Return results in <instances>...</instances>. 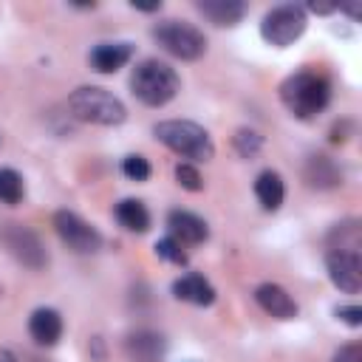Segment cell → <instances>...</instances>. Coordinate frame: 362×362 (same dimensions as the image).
I'll use <instances>...</instances> for the list:
<instances>
[{"mask_svg": "<svg viewBox=\"0 0 362 362\" xmlns=\"http://www.w3.org/2000/svg\"><path fill=\"white\" fill-rule=\"evenodd\" d=\"M280 102L286 110L297 119H311L322 113L331 102V85L317 71H297L283 79L280 85Z\"/></svg>", "mask_w": 362, "mask_h": 362, "instance_id": "1", "label": "cell"}, {"mask_svg": "<svg viewBox=\"0 0 362 362\" xmlns=\"http://www.w3.org/2000/svg\"><path fill=\"white\" fill-rule=\"evenodd\" d=\"M130 88L141 105L161 107V105L175 99V93L181 90V79H178L173 65H167L161 59H144L133 68Z\"/></svg>", "mask_w": 362, "mask_h": 362, "instance_id": "2", "label": "cell"}, {"mask_svg": "<svg viewBox=\"0 0 362 362\" xmlns=\"http://www.w3.org/2000/svg\"><path fill=\"white\" fill-rule=\"evenodd\" d=\"M156 139L170 147L175 156L181 158H189V161H209L215 156V144L209 139V133L189 122V119H167V122H158L153 127Z\"/></svg>", "mask_w": 362, "mask_h": 362, "instance_id": "3", "label": "cell"}, {"mask_svg": "<svg viewBox=\"0 0 362 362\" xmlns=\"http://www.w3.org/2000/svg\"><path fill=\"white\" fill-rule=\"evenodd\" d=\"M68 107L79 122H90V124H102V127H116L127 119V107L122 105V99L96 85L76 88L68 96Z\"/></svg>", "mask_w": 362, "mask_h": 362, "instance_id": "4", "label": "cell"}, {"mask_svg": "<svg viewBox=\"0 0 362 362\" xmlns=\"http://www.w3.org/2000/svg\"><path fill=\"white\" fill-rule=\"evenodd\" d=\"M153 40L178 59H198L206 51V37L187 20H164L153 28Z\"/></svg>", "mask_w": 362, "mask_h": 362, "instance_id": "5", "label": "cell"}, {"mask_svg": "<svg viewBox=\"0 0 362 362\" xmlns=\"http://www.w3.org/2000/svg\"><path fill=\"white\" fill-rule=\"evenodd\" d=\"M305 23L308 20H305V11L300 6L283 3V6H274L272 11L263 14V20H260V37L269 45H274V48H286V45H291L294 40L303 37Z\"/></svg>", "mask_w": 362, "mask_h": 362, "instance_id": "6", "label": "cell"}, {"mask_svg": "<svg viewBox=\"0 0 362 362\" xmlns=\"http://www.w3.org/2000/svg\"><path fill=\"white\" fill-rule=\"evenodd\" d=\"M328 277L339 291L356 294L362 288V257L359 246H331L328 257Z\"/></svg>", "mask_w": 362, "mask_h": 362, "instance_id": "7", "label": "cell"}, {"mask_svg": "<svg viewBox=\"0 0 362 362\" xmlns=\"http://www.w3.org/2000/svg\"><path fill=\"white\" fill-rule=\"evenodd\" d=\"M0 243L20 260L25 263L28 269H42L48 263V255H45V246L40 243V238L20 226V223H3L0 226Z\"/></svg>", "mask_w": 362, "mask_h": 362, "instance_id": "8", "label": "cell"}, {"mask_svg": "<svg viewBox=\"0 0 362 362\" xmlns=\"http://www.w3.org/2000/svg\"><path fill=\"white\" fill-rule=\"evenodd\" d=\"M54 229H57V235H59L74 252H79V255H90V252H96V249L102 246L99 229L90 226L88 221H82V218H79L76 212H71V209H59V212L54 215Z\"/></svg>", "mask_w": 362, "mask_h": 362, "instance_id": "9", "label": "cell"}, {"mask_svg": "<svg viewBox=\"0 0 362 362\" xmlns=\"http://www.w3.org/2000/svg\"><path fill=\"white\" fill-rule=\"evenodd\" d=\"M124 354H127L130 362H161L164 354H167V342H164L161 334L141 328V331L127 334V339H124Z\"/></svg>", "mask_w": 362, "mask_h": 362, "instance_id": "10", "label": "cell"}, {"mask_svg": "<svg viewBox=\"0 0 362 362\" xmlns=\"http://www.w3.org/2000/svg\"><path fill=\"white\" fill-rule=\"evenodd\" d=\"M255 300H257V305L266 311V314H272V317H277V320H294L297 317V303H294V297L283 288V286H277V283H263V286H257L255 288Z\"/></svg>", "mask_w": 362, "mask_h": 362, "instance_id": "11", "label": "cell"}, {"mask_svg": "<svg viewBox=\"0 0 362 362\" xmlns=\"http://www.w3.org/2000/svg\"><path fill=\"white\" fill-rule=\"evenodd\" d=\"M133 57V45L130 42H99L90 48L88 62L93 71L99 74H116L119 68H124Z\"/></svg>", "mask_w": 362, "mask_h": 362, "instance_id": "12", "label": "cell"}, {"mask_svg": "<svg viewBox=\"0 0 362 362\" xmlns=\"http://www.w3.org/2000/svg\"><path fill=\"white\" fill-rule=\"evenodd\" d=\"M167 226L178 243H204L209 238V226L204 218L187 212V209H173L167 215Z\"/></svg>", "mask_w": 362, "mask_h": 362, "instance_id": "13", "label": "cell"}, {"mask_svg": "<svg viewBox=\"0 0 362 362\" xmlns=\"http://www.w3.org/2000/svg\"><path fill=\"white\" fill-rule=\"evenodd\" d=\"M28 334H31V339L37 345H45V348L57 345L59 337H62V317H59V311L45 308V305L34 308L31 317H28Z\"/></svg>", "mask_w": 362, "mask_h": 362, "instance_id": "14", "label": "cell"}, {"mask_svg": "<svg viewBox=\"0 0 362 362\" xmlns=\"http://www.w3.org/2000/svg\"><path fill=\"white\" fill-rule=\"evenodd\" d=\"M175 300L192 303V305H212L215 303V288L204 274H184L173 283Z\"/></svg>", "mask_w": 362, "mask_h": 362, "instance_id": "15", "label": "cell"}, {"mask_svg": "<svg viewBox=\"0 0 362 362\" xmlns=\"http://www.w3.org/2000/svg\"><path fill=\"white\" fill-rule=\"evenodd\" d=\"M255 195H257V201H260L263 209H269V212L280 209V204H283V198H286V184H283L280 173L263 170V173L255 178Z\"/></svg>", "mask_w": 362, "mask_h": 362, "instance_id": "16", "label": "cell"}, {"mask_svg": "<svg viewBox=\"0 0 362 362\" xmlns=\"http://www.w3.org/2000/svg\"><path fill=\"white\" fill-rule=\"evenodd\" d=\"M198 11L206 20H212L215 25H235L243 17L246 6L240 0H201L198 3Z\"/></svg>", "mask_w": 362, "mask_h": 362, "instance_id": "17", "label": "cell"}, {"mask_svg": "<svg viewBox=\"0 0 362 362\" xmlns=\"http://www.w3.org/2000/svg\"><path fill=\"white\" fill-rule=\"evenodd\" d=\"M113 215H116V221H119L127 232H147V229H150V212H147V206H144L139 198H124V201H119L116 209H113Z\"/></svg>", "mask_w": 362, "mask_h": 362, "instance_id": "18", "label": "cell"}, {"mask_svg": "<svg viewBox=\"0 0 362 362\" xmlns=\"http://www.w3.org/2000/svg\"><path fill=\"white\" fill-rule=\"evenodd\" d=\"M305 178L311 187H334L339 181V173L328 156H311L308 167H305Z\"/></svg>", "mask_w": 362, "mask_h": 362, "instance_id": "19", "label": "cell"}, {"mask_svg": "<svg viewBox=\"0 0 362 362\" xmlns=\"http://www.w3.org/2000/svg\"><path fill=\"white\" fill-rule=\"evenodd\" d=\"M23 195H25V184H23L20 173L11 167H0V204L14 206L23 201Z\"/></svg>", "mask_w": 362, "mask_h": 362, "instance_id": "20", "label": "cell"}, {"mask_svg": "<svg viewBox=\"0 0 362 362\" xmlns=\"http://www.w3.org/2000/svg\"><path fill=\"white\" fill-rule=\"evenodd\" d=\"M232 144H235V150H238L243 158H255V156L260 153V147H263V136H260L257 130L240 127V130L232 136Z\"/></svg>", "mask_w": 362, "mask_h": 362, "instance_id": "21", "label": "cell"}, {"mask_svg": "<svg viewBox=\"0 0 362 362\" xmlns=\"http://www.w3.org/2000/svg\"><path fill=\"white\" fill-rule=\"evenodd\" d=\"M156 255H158L161 260H167V263H175V266H187V260H189L187 252L181 249V243H178L173 235L156 240Z\"/></svg>", "mask_w": 362, "mask_h": 362, "instance_id": "22", "label": "cell"}, {"mask_svg": "<svg viewBox=\"0 0 362 362\" xmlns=\"http://www.w3.org/2000/svg\"><path fill=\"white\" fill-rule=\"evenodd\" d=\"M122 173H124L130 181H147V178H150V161H147L144 156H139V153L124 156V161H122Z\"/></svg>", "mask_w": 362, "mask_h": 362, "instance_id": "23", "label": "cell"}, {"mask_svg": "<svg viewBox=\"0 0 362 362\" xmlns=\"http://www.w3.org/2000/svg\"><path fill=\"white\" fill-rule=\"evenodd\" d=\"M175 181H178L184 189H189V192H198V189L204 187V181H201V173H198L192 164H187V161L175 164Z\"/></svg>", "mask_w": 362, "mask_h": 362, "instance_id": "24", "label": "cell"}, {"mask_svg": "<svg viewBox=\"0 0 362 362\" xmlns=\"http://www.w3.org/2000/svg\"><path fill=\"white\" fill-rule=\"evenodd\" d=\"M337 317H339L342 322H348V325L356 328V325L362 322V308H359V305H339V308H337Z\"/></svg>", "mask_w": 362, "mask_h": 362, "instance_id": "25", "label": "cell"}, {"mask_svg": "<svg viewBox=\"0 0 362 362\" xmlns=\"http://www.w3.org/2000/svg\"><path fill=\"white\" fill-rule=\"evenodd\" d=\"M331 362H362V348L359 345H342Z\"/></svg>", "mask_w": 362, "mask_h": 362, "instance_id": "26", "label": "cell"}, {"mask_svg": "<svg viewBox=\"0 0 362 362\" xmlns=\"http://www.w3.org/2000/svg\"><path fill=\"white\" fill-rule=\"evenodd\" d=\"M308 8H311V11H317V14H328V11H334V8H337V3H308Z\"/></svg>", "mask_w": 362, "mask_h": 362, "instance_id": "27", "label": "cell"}, {"mask_svg": "<svg viewBox=\"0 0 362 362\" xmlns=\"http://www.w3.org/2000/svg\"><path fill=\"white\" fill-rule=\"evenodd\" d=\"M0 362H17V359H14V354H11V351L0 348Z\"/></svg>", "mask_w": 362, "mask_h": 362, "instance_id": "28", "label": "cell"}]
</instances>
